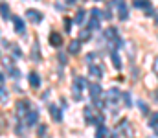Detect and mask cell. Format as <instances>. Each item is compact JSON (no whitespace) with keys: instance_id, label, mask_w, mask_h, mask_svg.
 Segmentation results:
<instances>
[{"instance_id":"obj_1","label":"cell","mask_w":158,"mask_h":138,"mask_svg":"<svg viewBox=\"0 0 158 138\" xmlns=\"http://www.w3.org/2000/svg\"><path fill=\"white\" fill-rule=\"evenodd\" d=\"M26 17H28V20H31L33 24H37V22L42 20V13L35 11V9H26Z\"/></svg>"},{"instance_id":"obj_2","label":"cell","mask_w":158,"mask_h":138,"mask_svg":"<svg viewBox=\"0 0 158 138\" xmlns=\"http://www.w3.org/2000/svg\"><path fill=\"white\" fill-rule=\"evenodd\" d=\"M81 39H74V41H70V44H68V52L70 53H79V50H81Z\"/></svg>"},{"instance_id":"obj_3","label":"cell","mask_w":158,"mask_h":138,"mask_svg":"<svg viewBox=\"0 0 158 138\" xmlns=\"http://www.w3.org/2000/svg\"><path fill=\"white\" fill-rule=\"evenodd\" d=\"M13 24H15V31L17 33H24V29H26V24L20 17H13Z\"/></svg>"},{"instance_id":"obj_4","label":"cell","mask_w":158,"mask_h":138,"mask_svg":"<svg viewBox=\"0 0 158 138\" xmlns=\"http://www.w3.org/2000/svg\"><path fill=\"white\" fill-rule=\"evenodd\" d=\"M90 98H99L101 96V85L99 83H90Z\"/></svg>"},{"instance_id":"obj_5","label":"cell","mask_w":158,"mask_h":138,"mask_svg":"<svg viewBox=\"0 0 158 138\" xmlns=\"http://www.w3.org/2000/svg\"><path fill=\"white\" fill-rule=\"evenodd\" d=\"M17 114L18 116H28V101H18L17 103Z\"/></svg>"},{"instance_id":"obj_6","label":"cell","mask_w":158,"mask_h":138,"mask_svg":"<svg viewBox=\"0 0 158 138\" xmlns=\"http://www.w3.org/2000/svg\"><path fill=\"white\" fill-rule=\"evenodd\" d=\"M50 44H52V46H55V48H59V46L63 44V37L59 35V33L53 31L52 35H50Z\"/></svg>"},{"instance_id":"obj_7","label":"cell","mask_w":158,"mask_h":138,"mask_svg":"<svg viewBox=\"0 0 158 138\" xmlns=\"http://www.w3.org/2000/svg\"><path fill=\"white\" fill-rule=\"evenodd\" d=\"M37 120H39V111H29L28 112V118H26L28 125H35Z\"/></svg>"},{"instance_id":"obj_8","label":"cell","mask_w":158,"mask_h":138,"mask_svg":"<svg viewBox=\"0 0 158 138\" xmlns=\"http://www.w3.org/2000/svg\"><path fill=\"white\" fill-rule=\"evenodd\" d=\"M107 100L112 101V103L118 101V100H120V90H118V88H110V90L107 92Z\"/></svg>"},{"instance_id":"obj_9","label":"cell","mask_w":158,"mask_h":138,"mask_svg":"<svg viewBox=\"0 0 158 138\" xmlns=\"http://www.w3.org/2000/svg\"><path fill=\"white\" fill-rule=\"evenodd\" d=\"M108 135H110V133H108V129L105 125H97V129H96V138H107Z\"/></svg>"},{"instance_id":"obj_10","label":"cell","mask_w":158,"mask_h":138,"mask_svg":"<svg viewBox=\"0 0 158 138\" xmlns=\"http://www.w3.org/2000/svg\"><path fill=\"white\" fill-rule=\"evenodd\" d=\"M92 29L90 28H83L81 29V31H79V39H81V41L83 42H86V41H90V37H92Z\"/></svg>"},{"instance_id":"obj_11","label":"cell","mask_w":158,"mask_h":138,"mask_svg":"<svg viewBox=\"0 0 158 138\" xmlns=\"http://www.w3.org/2000/svg\"><path fill=\"white\" fill-rule=\"evenodd\" d=\"M29 85H31L33 88H39V87H41V77H39L35 72L29 74Z\"/></svg>"},{"instance_id":"obj_12","label":"cell","mask_w":158,"mask_h":138,"mask_svg":"<svg viewBox=\"0 0 158 138\" xmlns=\"http://www.w3.org/2000/svg\"><path fill=\"white\" fill-rule=\"evenodd\" d=\"M50 116H52L55 122H61V120H63V114H61V111H59L55 105H52V107H50Z\"/></svg>"},{"instance_id":"obj_13","label":"cell","mask_w":158,"mask_h":138,"mask_svg":"<svg viewBox=\"0 0 158 138\" xmlns=\"http://www.w3.org/2000/svg\"><path fill=\"white\" fill-rule=\"evenodd\" d=\"M88 72H90V76H92V77H97V79H99V77L103 76L101 68H99V66H96V65H90V68H88Z\"/></svg>"},{"instance_id":"obj_14","label":"cell","mask_w":158,"mask_h":138,"mask_svg":"<svg viewBox=\"0 0 158 138\" xmlns=\"http://www.w3.org/2000/svg\"><path fill=\"white\" fill-rule=\"evenodd\" d=\"M74 22L79 24V26H81V24H85V9H79V11L76 13V17H74Z\"/></svg>"},{"instance_id":"obj_15","label":"cell","mask_w":158,"mask_h":138,"mask_svg":"<svg viewBox=\"0 0 158 138\" xmlns=\"http://www.w3.org/2000/svg\"><path fill=\"white\" fill-rule=\"evenodd\" d=\"M132 4H134V8H144V9H149L151 8V2H149V0H134V2H132Z\"/></svg>"},{"instance_id":"obj_16","label":"cell","mask_w":158,"mask_h":138,"mask_svg":"<svg viewBox=\"0 0 158 138\" xmlns=\"http://www.w3.org/2000/svg\"><path fill=\"white\" fill-rule=\"evenodd\" d=\"M110 59H112V63H114L116 68H121V59H120V55H118V52H112L110 53Z\"/></svg>"},{"instance_id":"obj_17","label":"cell","mask_w":158,"mask_h":138,"mask_svg":"<svg viewBox=\"0 0 158 138\" xmlns=\"http://www.w3.org/2000/svg\"><path fill=\"white\" fill-rule=\"evenodd\" d=\"M81 90H83V88H79L77 85H74L72 87V94H74V100H81V98H83V94H81Z\"/></svg>"},{"instance_id":"obj_18","label":"cell","mask_w":158,"mask_h":138,"mask_svg":"<svg viewBox=\"0 0 158 138\" xmlns=\"http://www.w3.org/2000/svg\"><path fill=\"white\" fill-rule=\"evenodd\" d=\"M127 17H129V9H127L125 4H121L120 6V20H125Z\"/></svg>"},{"instance_id":"obj_19","label":"cell","mask_w":158,"mask_h":138,"mask_svg":"<svg viewBox=\"0 0 158 138\" xmlns=\"http://www.w3.org/2000/svg\"><path fill=\"white\" fill-rule=\"evenodd\" d=\"M88 28H90V29H97V28H99V20H97V17H92L90 20H88Z\"/></svg>"},{"instance_id":"obj_20","label":"cell","mask_w":158,"mask_h":138,"mask_svg":"<svg viewBox=\"0 0 158 138\" xmlns=\"http://www.w3.org/2000/svg\"><path fill=\"white\" fill-rule=\"evenodd\" d=\"M85 118L88 124H94V118H92V107H85Z\"/></svg>"},{"instance_id":"obj_21","label":"cell","mask_w":158,"mask_h":138,"mask_svg":"<svg viewBox=\"0 0 158 138\" xmlns=\"http://www.w3.org/2000/svg\"><path fill=\"white\" fill-rule=\"evenodd\" d=\"M105 37H110V41H116V39H118L116 37V29L114 28H108L107 31H105Z\"/></svg>"},{"instance_id":"obj_22","label":"cell","mask_w":158,"mask_h":138,"mask_svg":"<svg viewBox=\"0 0 158 138\" xmlns=\"http://www.w3.org/2000/svg\"><path fill=\"white\" fill-rule=\"evenodd\" d=\"M46 133H48V125L41 124V125L37 127V135H39V136H44V135H46Z\"/></svg>"},{"instance_id":"obj_23","label":"cell","mask_w":158,"mask_h":138,"mask_svg":"<svg viewBox=\"0 0 158 138\" xmlns=\"http://www.w3.org/2000/svg\"><path fill=\"white\" fill-rule=\"evenodd\" d=\"M138 109L142 111V114H145V116L149 114V109H147V105H145L144 101H138Z\"/></svg>"},{"instance_id":"obj_24","label":"cell","mask_w":158,"mask_h":138,"mask_svg":"<svg viewBox=\"0 0 158 138\" xmlns=\"http://www.w3.org/2000/svg\"><path fill=\"white\" fill-rule=\"evenodd\" d=\"M74 85H77L79 88H85L86 87V81H85V77H76V83Z\"/></svg>"},{"instance_id":"obj_25","label":"cell","mask_w":158,"mask_h":138,"mask_svg":"<svg viewBox=\"0 0 158 138\" xmlns=\"http://www.w3.org/2000/svg\"><path fill=\"white\" fill-rule=\"evenodd\" d=\"M149 125H151V127H156V125H158V112H155V114L149 118Z\"/></svg>"},{"instance_id":"obj_26","label":"cell","mask_w":158,"mask_h":138,"mask_svg":"<svg viewBox=\"0 0 158 138\" xmlns=\"http://www.w3.org/2000/svg\"><path fill=\"white\" fill-rule=\"evenodd\" d=\"M7 17H9V8H7V4H2V18L7 20Z\"/></svg>"},{"instance_id":"obj_27","label":"cell","mask_w":158,"mask_h":138,"mask_svg":"<svg viewBox=\"0 0 158 138\" xmlns=\"http://www.w3.org/2000/svg\"><path fill=\"white\" fill-rule=\"evenodd\" d=\"M92 101H94V105H96L97 109H103V101L99 100V98H92Z\"/></svg>"},{"instance_id":"obj_28","label":"cell","mask_w":158,"mask_h":138,"mask_svg":"<svg viewBox=\"0 0 158 138\" xmlns=\"http://www.w3.org/2000/svg\"><path fill=\"white\" fill-rule=\"evenodd\" d=\"M7 70H9V74H11L13 77H18V70L15 66H7Z\"/></svg>"},{"instance_id":"obj_29","label":"cell","mask_w":158,"mask_h":138,"mask_svg":"<svg viewBox=\"0 0 158 138\" xmlns=\"http://www.w3.org/2000/svg\"><path fill=\"white\" fill-rule=\"evenodd\" d=\"M65 29H66V33L72 29V20H70V18H65Z\"/></svg>"},{"instance_id":"obj_30","label":"cell","mask_w":158,"mask_h":138,"mask_svg":"<svg viewBox=\"0 0 158 138\" xmlns=\"http://www.w3.org/2000/svg\"><path fill=\"white\" fill-rule=\"evenodd\" d=\"M123 101H125L127 107L131 105V94H129V92H125V94H123Z\"/></svg>"},{"instance_id":"obj_31","label":"cell","mask_w":158,"mask_h":138,"mask_svg":"<svg viewBox=\"0 0 158 138\" xmlns=\"http://www.w3.org/2000/svg\"><path fill=\"white\" fill-rule=\"evenodd\" d=\"M90 15H92V17H97V18H99L103 13H101V9H97V8H96V9H92V11H90Z\"/></svg>"},{"instance_id":"obj_32","label":"cell","mask_w":158,"mask_h":138,"mask_svg":"<svg viewBox=\"0 0 158 138\" xmlns=\"http://www.w3.org/2000/svg\"><path fill=\"white\" fill-rule=\"evenodd\" d=\"M7 101V92H6V87L2 85V103H6Z\"/></svg>"},{"instance_id":"obj_33","label":"cell","mask_w":158,"mask_h":138,"mask_svg":"<svg viewBox=\"0 0 158 138\" xmlns=\"http://www.w3.org/2000/svg\"><path fill=\"white\" fill-rule=\"evenodd\" d=\"M13 57H17V59L20 57V50H18L17 46H13Z\"/></svg>"},{"instance_id":"obj_34","label":"cell","mask_w":158,"mask_h":138,"mask_svg":"<svg viewBox=\"0 0 158 138\" xmlns=\"http://www.w3.org/2000/svg\"><path fill=\"white\" fill-rule=\"evenodd\" d=\"M103 17H105L107 20H110V18H112V13H110V11H105V13H103Z\"/></svg>"},{"instance_id":"obj_35","label":"cell","mask_w":158,"mask_h":138,"mask_svg":"<svg viewBox=\"0 0 158 138\" xmlns=\"http://www.w3.org/2000/svg\"><path fill=\"white\" fill-rule=\"evenodd\" d=\"M59 61H61V63H63V65H65V63H66V57H65V55H63V53H59Z\"/></svg>"},{"instance_id":"obj_36","label":"cell","mask_w":158,"mask_h":138,"mask_svg":"<svg viewBox=\"0 0 158 138\" xmlns=\"http://www.w3.org/2000/svg\"><path fill=\"white\" fill-rule=\"evenodd\" d=\"M155 72H156V74H158V57H156V59H155Z\"/></svg>"},{"instance_id":"obj_37","label":"cell","mask_w":158,"mask_h":138,"mask_svg":"<svg viewBox=\"0 0 158 138\" xmlns=\"http://www.w3.org/2000/svg\"><path fill=\"white\" fill-rule=\"evenodd\" d=\"M155 135H156V136H158V125H156V129H155Z\"/></svg>"},{"instance_id":"obj_38","label":"cell","mask_w":158,"mask_h":138,"mask_svg":"<svg viewBox=\"0 0 158 138\" xmlns=\"http://www.w3.org/2000/svg\"><path fill=\"white\" fill-rule=\"evenodd\" d=\"M68 2H70V4H74V2H76V0H68Z\"/></svg>"},{"instance_id":"obj_39","label":"cell","mask_w":158,"mask_h":138,"mask_svg":"<svg viewBox=\"0 0 158 138\" xmlns=\"http://www.w3.org/2000/svg\"><path fill=\"white\" fill-rule=\"evenodd\" d=\"M155 22H156V24H158V17H156V20H155Z\"/></svg>"},{"instance_id":"obj_40","label":"cell","mask_w":158,"mask_h":138,"mask_svg":"<svg viewBox=\"0 0 158 138\" xmlns=\"http://www.w3.org/2000/svg\"><path fill=\"white\" fill-rule=\"evenodd\" d=\"M96 2H101V0H96Z\"/></svg>"}]
</instances>
